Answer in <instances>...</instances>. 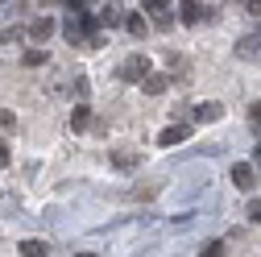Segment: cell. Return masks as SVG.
<instances>
[{
    "label": "cell",
    "instance_id": "obj_19",
    "mask_svg": "<svg viewBox=\"0 0 261 257\" xmlns=\"http://www.w3.org/2000/svg\"><path fill=\"white\" fill-rule=\"evenodd\" d=\"M0 42H21V29H0Z\"/></svg>",
    "mask_w": 261,
    "mask_h": 257
},
{
    "label": "cell",
    "instance_id": "obj_22",
    "mask_svg": "<svg viewBox=\"0 0 261 257\" xmlns=\"http://www.w3.org/2000/svg\"><path fill=\"white\" fill-rule=\"evenodd\" d=\"M9 158H13V153H9V145H5V141H0V170H5V166H9Z\"/></svg>",
    "mask_w": 261,
    "mask_h": 257
},
{
    "label": "cell",
    "instance_id": "obj_5",
    "mask_svg": "<svg viewBox=\"0 0 261 257\" xmlns=\"http://www.w3.org/2000/svg\"><path fill=\"white\" fill-rule=\"evenodd\" d=\"M137 162H141L137 149H112V166H116V170H133Z\"/></svg>",
    "mask_w": 261,
    "mask_h": 257
},
{
    "label": "cell",
    "instance_id": "obj_20",
    "mask_svg": "<svg viewBox=\"0 0 261 257\" xmlns=\"http://www.w3.org/2000/svg\"><path fill=\"white\" fill-rule=\"evenodd\" d=\"M5 128H13V112H9V108H0V133H5Z\"/></svg>",
    "mask_w": 261,
    "mask_h": 257
},
{
    "label": "cell",
    "instance_id": "obj_13",
    "mask_svg": "<svg viewBox=\"0 0 261 257\" xmlns=\"http://www.w3.org/2000/svg\"><path fill=\"white\" fill-rule=\"evenodd\" d=\"M21 253H25V257H46L50 245H46V241H21Z\"/></svg>",
    "mask_w": 261,
    "mask_h": 257
},
{
    "label": "cell",
    "instance_id": "obj_3",
    "mask_svg": "<svg viewBox=\"0 0 261 257\" xmlns=\"http://www.w3.org/2000/svg\"><path fill=\"white\" fill-rule=\"evenodd\" d=\"M191 137V124H170V128H162V137H158V145H178V141H187Z\"/></svg>",
    "mask_w": 261,
    "mask_h": 257
},
{
    "label": "cell",
    "instance_id": "obj_4",
    "mask_svg": "<svg viewBox=\"0 0 261 257\" xmlns=\"http://www.w3.org/2000/svg\"><path fill=\"white\" fill-rule=\"evenodd\" d=\"M220 116H224V104H220V100H207V104L195 108V120H199V124H212V120H220Z\"/></svg>",
    "mask_w": 261,
    "mask_h": 257
},
{
    "label": "cell",
    "instance_id": "obj_12",
    "mask_svg": "<svg viewBox=\"0 0 261 257\" xmlns=\"http://www.w3.org/2000/svg\"><path fill=\"white\" fill-rule=\"evenodd\" d=\"M182 21H187V25L203 21V9H199V0H182Z\"/></svg>",
    "mask_w": 261,
    "mask_h": 257
},
{
    "label": "cell",
    "instance_id": "obj_15",
    "mask_svg": "<svg viewBox=\"0 0 261 257\" xmlns=\"http://www.w3.org/2000/svg\"><path fill=\"white\" fill-rule=\"evenodd\" d=\"M42 62H46V50H29L25 54V67H42Z\"/></svg>",
    "mask_w": 261,
    "mask_h": 257
},
{
    "label": "cell",
    "instance_id": "obj_6",
    "mask_svg": "<svg viewBox=\"0 0 261 257\" xmlns=\"http://www.w3.org/2000/svg\"><path fill=\"white\" fill-rule=\"evenodd\" d=\"M29 34H34V42H46L54 34V17H38L34 25H29Z\"/></svg>",
    "mask_w": 261,
    "mask_h": 257
},
{
    "label": "cell",
    "instance_id": "obj_25",
    "mask_svg": "<svg viewBox=\"0 0 261 257\" xmlns=\"http://www.w3.org/2000/svg\"><path fill=\"white\" fill-rule=\"evenodd\" d=\"M42 5H58V0H42Z\"/></svg>",
    "mask_w": 261,
    "mask_h": 257
},
{
    "label": "cell",
    "instance_id": "obj_23",
    "mask_svg": "<svg viewBox=\"0 0 261 257\" xmlns=\"http://www.w3.org/2000/svg\"><path fill=\"white\" fill-rule=\"evenodd\" d=\"M249 220H253V224H261V203H253V208H249Z\"/></svg>",
    "mask_w": 261,
    "mask_h": 257
},
{
    "label": "cell",
    "instance_id": "obj_21",
    "mask_svg": "<svg viewBox=\"0 0 261 257\" xmlns=\"http://www.w3.org/2000/svg\"><path fill=\"white\" fill-rule=\"evenodd\" d=\"M245 5V13H253V17H261V0H241Z\"/></svg>",
    "mask_w": 261,
    "mask_h": 257
},
{
    "label": "cell",
    "instance_id": "obj_17",
    "mask_svg": "<svg viewBox=\"0 0 261 257\" xmlns=\"http://www.w3.org/2000/svg\"><path fill=\"white\" fill-rule=\"evenodd\" d=\"M141 5H145V13H162V9L170 5V0H141Z\"/></svg>",
    "mask_w": 261,
    "mask_h": 257
},
{
    "label": "cell",
    "instance_id": "obj_9",
    "mask_svg": "<svg viewBox=\"0 0 261 257\" xmlns=\"http://www.w3.org/2000/svg\"><path fill=\"white\" fill-rule=\"evenodd\" d=\"M87 124H91V108H87V104H79V108L71 112V128H75V133H83Z\"/></svg>",
    "mask_w": 261,
    "mask_h": 257
},
{
    "label": "cell",
    "instance_id": "obj_7",
    "mask_svg": "<svg viewBox=\"0 0 261 257\" xmlns=\"http://www.w3.org/2000/svg\"><path fill=\"white\" fill-rule=\"evenodd\" d=\"M237 54H241V58H257V62H261V38H241V42H237Z\"/></svg>",
    "mask_w": 261,
    "mask_h": 257
},
{
    "label": "cell",
    "instance_id": "obj_10",
    "mask_svg": "<svg viewBox=\"0 0 261 257\" xmlns=\"http://www.w3.org/2000/svg\"><path fill=\"white\" fill-rule=\"evenodd\" d=\"M83 34H87V29H83V21H79V17H75V21H67V25H62V38H67L71 46H75V42H83Z\"/></svg>",
    "mask_w": 261,
    "mask_h": 257
},
{
    "label": "cell",
    "instance_id": "obj_24",
    "mask_svg": "<svg viewBox=\"0 0 261 257\" xmlns=\"http://www.w3.org/2000/svg\"><path fill=\"white\" fill-rule=\"evenodd\" d=\"M253 162H257V166H261V145H257V153H253Z\"/></svg>",
    "mask_w": 261,
    "mask_h": 257
},
{
    "label": "cell",
    "instance_id": "obj_2",
    "mask_svg": "<svg viewBox=\"0 0 261 257\" xmlns=\"http://www.w3.org/2000/svg\"><path fill=\"white\" fill-rule=\"evenodd\" d=\"M232 187H237V191H253V187H257V170H253L249 162H237V166H232Z\"/></svg>",
    "mask_w": 261,
    "mask_h": 257
},
{
    "label": "cell",
    "instance_id": "obj_18",
    "mask_svg": "<svg viewBox=\"0 0 261 257\" xmlns=\"http://www.w3.org/2000/svg\"><path fill=\"white\" fill-rule=\"evenodd\" d=\"M249 124H253V128H261V100L249 108Z\"/></svg>",
    "mask_w": 261,
    "mask_h": 257
},
{
    "label": "cell",
    "instance_id": "obj_11",
    "mask_svg": "<svg viewBox=\"0 0 261 257\" xmlns=\"http://www.w3.org/2000/svg\"><path fill=\"white\" fill-rule=\"evenodd\" d=\"M166 83H170L166 75H145V79H141V87H145L149 95H162V91H166Z\"/></svg>",
    "mask_w": 261,
    "mask_h": 257
},
{
    "label": "cell",
    "instance_id": "obj_16",
    "mask_svg": "<svg viewBox=\"0 0 261 257\" xmlns=\"http://www.w3.org/2000/svg\"><path fill=\"white\" fill-rule=\"evenodd\" d=\"M199 253H203V257H216V253H224V241H207Z\"/></svg>",
    "mask_w": 261,
    "mask_h": 257
},
{
    "label": "cell",
    "instance_id": "obj_14",
    "mask_svg": "<svg viewBox=\"0 0 261 257\" xmlns=\"http://www.w3.org/2000/svg\"><path fill=\"white\" fill-rule=\"evenodd\" d=\"M124 29L133 38H145V17H124Z\"/></svg>",
    "mask_w": 261,
    "mask_h": 257
},
{
    "label": "cell",
    "instance_id": "obj_8",
    "mask_svg": "<svg viewBox=\"0 0 261 257\" xmlns=\"http://www.w3.org/2000/svg\"><path fill=\"white\" fill-rule=\"evenodd\" d=\"M100 21H104V25H120V21H124V9L116 5V0H108L104 13H100Z\"/></svg>",
    "mask_w": 261,
    "mask_h": 257
},
{
    "label": "cell",
    "instance_id": "obj_1",
    "mask_svg": "<svg viewBox=\"0 0 261 257\" xmlns=\"http://www.w3.org/2000/svg\"><path fill=\"white\" fill-rule=\"evenodd\" d=\"M145 75H149V58H145V54H128L124 67H120V79H124V83H141Z\"/></svg>",
    "mask_w": 261,
    "mask_h": 257
}]
</instances>
